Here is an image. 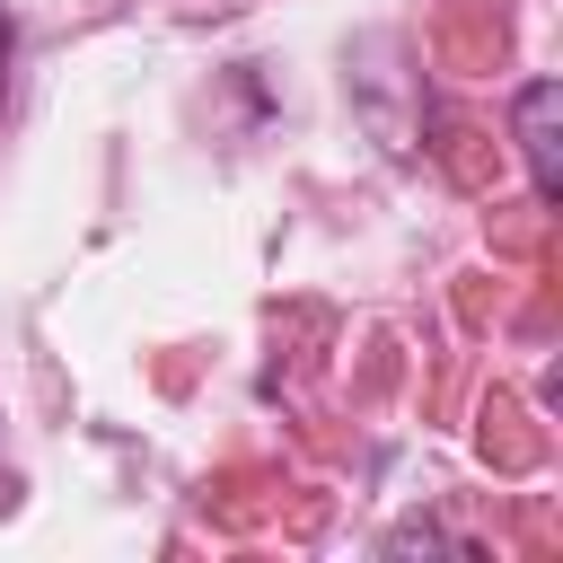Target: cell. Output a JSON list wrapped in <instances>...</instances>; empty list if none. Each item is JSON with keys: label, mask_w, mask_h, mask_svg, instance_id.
Wrapping results in <instances>:
<instances>
[{"label": "cell", "mask_w": 563, "mask_h": 563, "mask_svg": "<svg viewBox=\"0 0 563 563\" xmlns=\"http://www.w3.org/2000/svg\"><path fill=\"white\" fill-rule=\"evenodd\" d=\"M510 123H519V150H528V176H537V202H563V88L554 79H528L519 88V106H510Z\"/></svg>", "instance_id": "obj_1"}, {"label": "cell", "mask_w": 563, "mask_h": 563, "mask_svg": "<svg viewBox=\"0 0 563 563\" xmlns=\"http://www.w3.org/2000/svg\"><path fill=\"white\" fill-rule=\"evenodd\" d=\"M9 53H18V18L0 9V97H9Z\"/></svg>", "instance_id": "obj_2"}]
</instances>
